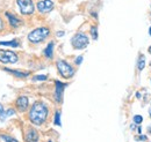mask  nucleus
<instances>
[{"label": "nucleus", "mask_w": 151, "mask_h": 142, "mask_svg": "<svg viewBox=\"0 0 151 142\" xmlns=\"http://www.w3.org/2000/svg\"><path fill=\"white\" fill-rule=\"evenodd\" d=\"M49 114V109L48 105L42 102V101H36L29 110L28 113V118L30 120V123L36 126H41L45 123L47 118Z\"/></svg>", "instance_id": "1"}, {"label": "nucleus", "mask_w": 151, "mask_h": 142, "mask_svg": "<svg viewBox=\"0 0 151 142\" xmlns=\"http://www.w3.org/2000/svg\"><path fill=\"white\" fill-rule=\"evenodd\" d=\"M49 36H50V29L48 27H38L28 34V40L30 43L38 44V43L45 40Z\"/></svg>", "instance_id": "2"}, {"label": "nucleus", "mask_w": 151, "mask_h": 142, "mask_svg": "<svg viewBox=\"0 0 151 142\" xmlns=\"http://www.w3.org/2000/svg\"><path fill=\"white\" fill-rule=\"evenodd\" d=\"M57 70H58V73L64 79H71L73 75H75V68L66 61V60H63V59H59L57 60L56 62Z\"/></svg>", "instance_id": "3"}, {"label": "nucleus", "mask_w": 151, "mask_h": 142, "mask_svg": "<svg viewBox=\"0 0 151 142\" xmlns=\"http://www.w3.org/2000/svg\"><path fill=\"white\" fill-rule=\"evenodd\" d=\"M90 43V38L84 33H77L72 38H71V45L76 50H84L87 48Z\"/></svg>", "instance_id": "4"}, {"label": "nucleus", "mask_w": 151, "mask_h": 142, "mask_svg": "<svg viewBox=\"0 0 151 142\" xmlns=\"http://www.w3.org/2000/svg\"><path fill=\"white\" fill-rule=\"evenodd\" d=\"M20 13L23 15H32L35 12V6L33 0H17Z\"/></svg>", "instance_id": "5"}, {"label": "nucleus", "mask_w": 151, "mask_h": 142, "mask_svg": "<svg viewBox=\"0 0 151 142\" xmlns=\"http://www.w3.org/2000/svg\"><path fill=\"white\" fill-rule=\"evenodd\" d=\"M18 60H19V57L15 52L0 49V62L1 64H15L18 62Z\"/></svg>", "instance_id": "6"}, {"label": "nucleus", "mask_w": 151, "mask_h": 142, "mask_svg": "<svg viewBox=\"0 0 151 142\" xmlns=\"http://www.w3.org/2000/svg\"><path fill=\"white\" fill-rule=\"evenodd\" d=\"M54 7H55V4L52 0H40L36 4V9L42 14L51 12L54 9Z\"/></svg>", "instance_id": "7"}, {"label": "nucleus", "mask_w": 151, "mask_h": 142, "mask_svg": "<svg viewBox=\"0 0 151 142\" xmlns=\"http://www.w3.org/2000/svg\"><path fill=\"white\" fill-rule=\"evenodd\" d=\"M68 86V83H63L60 81H56L55 82V94H54V97H55V101L56 103L60 104L62 101H63V92H64V89Z\"/></svg>", "instance_id": "8"}, {"label": "nucleus", "mask_w": 151, "mask_h": 142, "mask_svg": "<svg viewBox=\"0 0 151 142\" xmlns=\"http://www.w3.org/2000/svg\"><path fill=\"white\" fill-rule=\"evenodd\" d=\"M15 107L18 109L19 112H26L29 107V99L27 96H19L15 101Z\"/></svg>", "instance_id": "9"}, {"label": "nucleus", "mask_w": 151, "mask_h": 142, "mask_svg": "<svg viewBox=\"0 0 151 142\" xmlns=\"http://www.w3.org/2000/svg\"><path fill=\"white\" fill-rule=\"evenodd\" d=\"M38 133L37 131L33 127H28L24 134V141L26 142H38Z\"/></svg>", "instance_id": "10"}, {"label": "nucleus", "mask_w": 151, "mask_h": 142, "mask_svg": "<svg viewBox=\"0 0 151 142\" xmlns=\"http://www.w3.org/2000/svg\"><path fill=\"white\" fill-rule=\"evenodd\" d=\"M5 16H6L8 23H9V26H11L12 28H15V29H17L19 26L22 24V21H21L18 16H15L14 14H12V13H9V12H6V13H5Z\"/></svg>", "instance_id": "11"}, {"label": "nucleus", "mask_w": 151, "mask_h": 142, "mask_svg": "<svg viewBox=\"0 0 151 142\" xmlns=\"http://www.w3.org/2000/svg\"><path fill=\"white\" fill-rule=\"evenodd\" d=\"M4 71L7 72V73H11L12 75H14L15 77H19V79H26L29 76V72H23L19 71V70H11V68H4Z\"/></svg>", "instance_id": "12"}, {"label": "nucleus", "mask_w": 151, "mask_h": 142, "mask_svg": "<svg viewBox=\"0 0 151 142\" xmlns=\"http://www.w3.org/2000/svg\"><path fill=\"white\" fill-rule=\"evenodd\" d=\"M54 46H55V43L54 42H50L47 45V48L43 51V54L45 55V58H48V59H51L52 58V55H54Z\"/></svg>", "instance_id": "13"}, {"label": "nucleus", "mask_w": 151, "mask_h": 142, "mask_svg": "<svg viewBox=\"0 0 151 142\" xmlns=\"http://www.w3.org/2000/svg\"><path fill=\"white\" fill-rule=\"evenodd\" d=\"M0 45L11 46V48H20V42L18 39H13V40H8V42H0Z\"/></svg>", "instance_id": "14"}, {"label": "nucleus", "mask_w": 151, "mask_h": 142, "mask_svg": "<svg viewBox=\"0 0 151 142\" xmlns=\"http://www.w3.org/2000/svg\"><path fill=\"white\" fill-rule=\"evenodd\" d=\"M14 114H15V110H14V109H8L7 111L5 110L4 114H1V116H0V120H1V121H4L7 117H11V116H14Z\"/></svg>", "instance_id": "15"}, {"label": "nucleus", "mask_w": 151, "mask_h": 142, "mask_svg": "<svg viewBox=\"0 0 151 142\" xmlns=\"http://www.w3.org/2000/svg\"><path fill=\"white\" fill-rule=\"evenodd\" d=\"M137 67H138V70H139V71L144 70V67H145V58H144V55H143V54H141V55H139V58H138Z\"/></svg>", "instance_id": "16"}, {"label": "nucleus", "mask_w": 151, "mask_h": 142, "mask_svg": "<svg viewBox=\"0 0 151 142\" xmlns=\"http://www.w3.org/2000/svg\"><path fill=\"white\" fill-rule=\"evenodd\" d=\"M0 138H1L5 142H19L17 139H14L13 136L7 135V134H2V133H0Z\"/></svg>", "instance_id": "17"}, {"label": "nucleus", "mask_w": 151, "mask_h": 142, "mask_svg": "<svg viewBox=\"0 0 151 142\" xmlns=\"http://www.w3.org/2000/svg\"><path fill=\"white\" fill-rule=\"evenodd\" d=\"M90 33H91V37H92V39L96 40V39H98V28H96L95 26H92V27H91V29H90Z\"/></svg>", "instance_id": "18"}, {"label": "nucleus", "mask_w": 151, "mask_h": 142, "mask_svg": "<svg viewBox=\"0 0 151 142\" xmlns=\"http://www.w3.org/2000/svg\"><path fill=\"white\" fill-rule=\"evenodd\" d=\"M55 121V125L57 126H62V123H60V111H56V113H55V119H54Z\"/></svg>", "instance_id": "19"}, {"label": "nucleus", "mask_w": 151, "mask_h": 142, "mask_svg": "<svg viewBox=\"0 0 151 142\" xmlns=\"http://www.w3.org/2000/svg\"><path fill=\"white\" fill-rule=\"evenodd\" d=\"M48 79L47 75H35L33 77V81H45Z\"/></svg>", "instance_id": "20"}, {"label": "nucleus", "mask_w": 151, "mask_h": 142, "mask_svg": "<svg viewBox=\"0 0 151 142\" xmlns=\"http://www.w3.org/2000/svg\"><path fill=\"white\" fill-rule=\"evenodd\" d=\"M142 121H143V117H142V116L138 114V116H135V117H134V123H135V124L141 125Z\"/></svg>", "instance_id": "21"}, {"label": "nucleus", "mask_w": 151, "mask_h": 142, "mask_svg": "<svg viewBox=\"0 0 151 142\" xmlns=\"http://www.w3.org/2000/svg\"><path fill=\"white\" fill-rule=\"evenodd\" d=\"M83 60H84V58H83V55H78L77 58L75 59V65L77 66H79V65H81V62H83Z\"/></svg>", "instance_id": "22"}, {"label": "nucleus", "mask_w": 151, "mask_h": 142, "mask_svg": "<svg viewBox=\"0 0 151 142\" xmlns=\"http://www.w3.org/2000/svg\"><path fill=\"white\" fill-rule=\"evenodd\" d=\"M4 29H5V21H4V18L0 16V33H1Z\"/></svg>", "instance_id": "23"}, {"label": "nucleus", "mask_w": 151, "mask_h": 142, "mask_svg": "<svg viewBox=\"0 0 151 142\" xmlns=\"http://www.w3.org/2000/svg\"><path fill=\"white\" fill-rule=\"evenodd\" d=\"M64 35H65V33H64V31H58V33L56 34L57 37H63Z\"/></svg>", "instance_id": "24"}, {"label": "nucleus", "mask_w": 151, "mask_h": 142, "mask_svg": "<svg viewBox=\"0 0 151 142\" xmlns=\"http://www.w3.org/2000/svg\"><path fill=\"white\" fill-rule=\"evenodd\" d=\"M4 112H5L4 105H2V104H0V116H1V114H4Z\"/></svg>", "instance_id": "25"}, {"label": "nucleus", "mask_w": 151, "mask_h": 142, "mask_svg": "<svg viewBox=\"0 0 151 142\" xmlns=\"http://www.w3.org/2000/svg\"><path fill=\"white\" fill-rule=\"evenodd\" d=\"M138 140H142V141H145V140H147V136H145V135H141Z\"/></svg>", "instance_id": "26"}, {"label": "nucleus", "mask_w": 151, "mask_h": 142, "mask_svg": "<svg viewBox=\"0 0 151 142\" xmlns=\"http://www.w3.org/2000/svg\"><path fill=\"white\" fill-rule=\"evenodd\" d=\"M136 97H137V98H141V94H139V92H136Z\"/></svg>", "instance_id": "27"}, {"label": "nucleus", "mask_w": 151, "mask_h": 142, "mask_svg": "<svg viewBox=\"0 0 151 142\" xmlns=\"http://www.w3.org/2000/svg\"><path fill=\"white\" fill-rule=\"evenodd\" d=\"M137 129H138V133H142V128H141V127H138Z\"/></svg>", "instance_id": "28"}, {"label": "nucleus", "mask_w": 151, "mask_h": 142, "mask_svg": "<svg viewBox=\"0 0 151 142\" xmlns=\"http://www.w3.org/2000/svg\"><path fill=\"white\" fill-rule=\"evenodd\" d=\"M149 53L151 54V45H150V48H149Z\"/></svg>", "instance_id": "29"}, {"label": "nucleus", "mask_w": 151, "mask_h": 142, "mask_svg": "<svg viewBox=\"0 0 151 142\" xmlns=\"http://www.w3.org/2000/svg\"><path fill=\"white\" fill-rule=\"evenodd\" d=\"M149 34H150V36H151V27L149 28Z\"/></svg>", "instance_id": "30"}, {"label": "nucleus", "mask_w": 151, "mask_h": 142, "mask_svg": "<svg viewBox=\"0 0 151 142\" xmlns=\"http://www.w3.org/2000/svg\"><path fill=\"white\" fill-rule=\"evenodd\" d=\"M149 113H150V117H151V109L149 110Z\"/></svg>", "instance_id": "31"}, {"label": "nucleus", "mask_w": 151, "mask_h": 142, "mask_svg": "<svg viewBox=\"0 0 151 142\" xmlns=\"http://www.w3.org/2000/svg\"><path fill=\"white\" fill-rule=\"evenodd\" d=\"M48 142H52V141H51V140H50V141H48Z\"/></svg>", "instance_id": "32"}]
</instances>
